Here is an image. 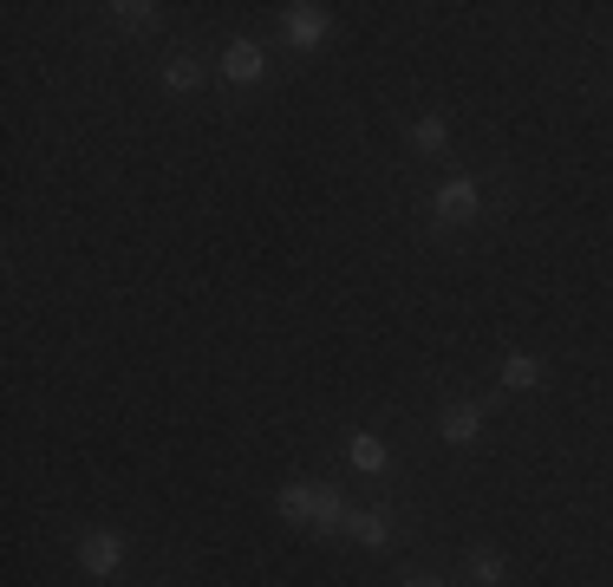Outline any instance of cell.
<instances>
[{"label":"cell","mask_w":613,"mask_h":587,"mask_svg":"<svg viewBox=\"0 0 613 587\" xmlns=\"http://www.w3.org/2000/svg\"><path fill=\"white\" fill-rule=\"evenodd\" d=\"M118 562H125V542H118L112 529H92V535L78 542V568H85V575L105 581V575H118Z\"/></svg>","instance_id":"obj_1"},{"label":"cell","mask_w":613,"mask_h":587,"mask_svg":"<svg viewBox=\"0 0 613 587\" xmlns=\"http://www.w3.org/2000/svg\"><path fill=\"white\" fill-rule=\"evenodd\" d=\"M268 73V53L255 46V40H229V53H222V78L229 85H262Z\"/></svg>","instance_id":"obj_2"},{"label":"cell","mask_w":613,"mask_h":587,"mask_svg":"<svg viewBox=\"0 0 613 587\" xmlns=\"http://www.w3.org/2000/svg\"><path fill=\"white\" fill-rule=\"evenodd\" d=\"M483 210V190L471 177H451V183H437V216L444 222H477Z\"/></svg>","instance_id":"obj_3"},{"label":"cell","mask_w":613,"mask_h":587,"mask_svg":"<svg viewBox=\"0 0 613 587\" xmlns=\"http://www.w3.org/2000/svg\"><path fill=\"white\" fill-rule=\"evenodd\" d=\"M327 26H334L327 7H287V40H294L300 53H314V46L327 40Z\"/></svg>","instance_id":"obj_4"},{"label":"cell","mask_w":613,"mask_h":587,"mask_svg":"<svg viewBox=\"0 0 613 587\" xmlns=\"http://www.w3.org/2000/svg\"><path fill=\"white\" fill-rule=\"evenodd\" d=\"M437 431H444V444H477L483 438V412L477 405H444Z\"/></svg>","instance_id":"obj_5"},{"label":"cell","mask_w":613,"mask_h":587,"mask_svg":"<svg viewBox=\"0 0 613 587\" xmlns=\"http://www.w3.org/2000/svg\"><path fill=\"white\" fill-rule=\"evenodd\" d=\"M346 535L366 542V548H385V542H392V515L385 510H359L352 522H346Z\"/></svg>","instance_id":"obj_6"},{"label":"cell","mask_w":613,"mask_h":587,"mask_svg":"<svg viewBox=\"0 0 613 587\" xmlns=\"http://www.w3.org/2000/svg\"><path fill=\"white\" fill-rule=\"evenodd\" d=\"M346 522H352V510H346V497H340V490H320V497H314V529L340 535Z\"/></svg>","instance_id":"obj_7"},{"label":"cell","mask_w":613,"mask_h":587,"mask_svg":"<svg viewBox=\"0 0 613 587\" xmlns=\"http://www.w3.org/2000/svg\"><path fill=\"white\" fill-rule=\"evenodd\" d=\"M346 450H352V470H366V477H379V470H385V444L372 438V431H352Z\"/></svg>","instance_id":"obj_8"},{"label":"cell","mask_w":613,"mask_h":587,"mask_svg":"<svg viewBox=\"0 0 613 587\" xmlns=\"http://www.w3.org/2000/svg\"><path fill=\"white\" fill-rule=\"evenodd\" d=\"M314 497H320V490H307V483H287V490H281V515H287L294 529H307V522H314Z\"/></svg>","instance_id":"obj_9"},{"label":"cell","mask_w":613,"mask_h":587,"mask_svg":"<svg viewBox=\"0 0 613 587\" xmlns=\"http://www.w3.org/2000/svg\"><path fill=\"white\" fill-rule=\"evenodd\" d=\"M503 385H509V392H529V385H542V366H536L529 353H509V360H503Z\"/></svg>","instance_id":"obj_10"},{"label":"cell","mask_w":613,"mask_h":587,"mask_svg":"<svg viewBox=\"0 0 613 587\" xmlns=\"http://www.w3.org/2000/svg\"><path fill=\"white\" fill-rule=\"evenodd\" d=\"M444 138H451V125H444V118H437V111H431V118H418V125H411V145H418V150H444Z\"/></svg>","instance_id":"obj_11"},{"label":"cell","mask_w":613,"mask_h":587,"mask_svg":"<svg viewBox=\"0 0 613 587\" xmlns=\"http://www.w3.org/2000/svg\"><path fill=\"white\" fill-rule=\"evenodd\" d=\"M197 78H203V66H197V60H170V66H163V85H170V92H190Z\"/></svg>","instance_id":"obj_12"},{"label":"cell","mask_w":613,"mask_h":587,"mask_svg":"<svg viewBox=\"0 0 613 587\" xmlns=\"http://www.w3.org/2000/svg\"><path fill=\"white\" fill-rule=\"evenodd\" d=\"M112 13H118L125 26H157V7H150V0H118Z\"/></svg>","instance_id":"obj_13"},{"label":"cell","mask_w":613,"mask_h":587,"mask_svg":"<svg viewBox=\"0 0 613 587\" xmlns=\"http://www.w3.org/2000/svg\"><path fill=\"white\" fill-rule=\"evenodd\" d=\"M471 575H477L483 587H503V581H509V562H503V555H477V568H471Z\"/></svg>","instance_id":"obj_14"},{"label":"cell","mask_w":613,"mask_h":587,"mask_svg":"<svg viewBox=\"0 0 613 587\" xmlns=\"http://www.w3.org/2000/svg\"><path fill=\"white\" fill-rule=\"evenodd\" d=\"M405 587H437V581H405Z\"/></svg>","instance_id":"obj_15"}]
</instances>
